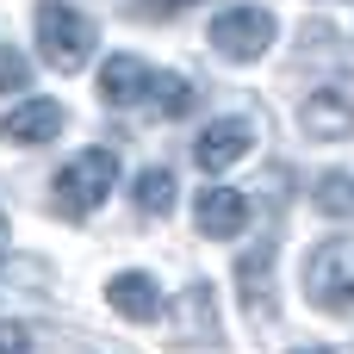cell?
Instances as JSON below:
<instances>
[{
    "instance_id": "obj_19",
    "label": "cell",
    "mask_w": 354,
    "mask_h": 354,
    "mask_svg": "<svg viewBox=\"0 0 354 354\" xmlns=\"http://www.w3.org/2000/svg\"><path fill=\"white\" fill-rule=\"evenodd\" d=\"M0 243H6V212H0Z\"/></svg>"
},
{
    "instance_id": "obj_7",
    "label": "cell",
    "mask_w": 354,
    "mask_h": 354,
    "mask_svg": "<svg viewBox=\"0 0 354 354\" xmlns=\"http://www.w3.org/2000/svg\"><path fill=\"white\" fill-rule=\"evenodd\" d=\"M236 286H243L249 324H274V243H255V249L236 261Z\"/></svg>"
},
{
    "instance_id": "obj_1",
    "label": "cell",
    "mask_w": 354,
    "mask_h": 354,
    "mask_svg": "<svg viewBox=\"0 0 354 354\" xmlns=\"http://www.w3.org/2000/svg\"><path fill=\"white\" fill-rule=\"evenodd\" d=\"M305 292H311V305L330 311V317H348L354 311V243L348 236H330V243L311 249V261H305Z\"/></svg>"
},
{
    "instance_id": "obj_8",
    "label": "cell",
    "mask_w": 354,
    "mask_h": 354,
    "mask_svg": "<svg viewBox=\"0 0 354 354\" xmlns=\"http://www.w3.org/2000/svg\"><path fill=\"white\" fill-rule=\"evenodd\" d=\"M193 224H199L212 243H224V236H236V230L249 224V199H243L236 187H205V193L193 199Z\"/></svg>"
},
{
    "instance_id": "obj_16",
    "label": "cell",
    "mask_w": 354,
    "mask_h": 354,
    "mask_svg": "<svg viewBox=\"0 0 354 354\" xmlns=\"http://www.w3.org/2000/svg\"><path fill=\"white\" fill-rule=\"evenodd\" d=\"M25 87H31V62L12 44H0V93H25Z\"/></svg>"
},
{
    "instance_id": "obj_10",
    "label": "cell",
    "mask_w": 354,
    "mask_h": 354,
    "mask_svg": "<svg viewBox=\"0 0 354 354\" xmlns=\"http://www.w3.org/2000/svg\"><path fill=\"white\" fill-rule=\"evenodd\" d=\"M106 299H112V311L131 317V324H156V317H162V286H156L149 274H112Z\"/></svg>"
},
{
    "instance_id": "obj_3",
    "label": "cell",
    "mask_w": 354,
    "mask_h": 354,
    "mask_svg": "<svg viewBox=\"0 0 354 354\" xmlns=\"http://www.w3.org/2000/svg\"><path fill=\"white\" fill-rule=\"evenodd\" d=\"M112 180H118V156H112V149H81V156L56 174V205H62L68 218H87V212L112 193Z\"/></svg>"
},
{
    "instance_id": "obj_2",
    "label": "cell",
    "mask_w": 354,
    "mask_h": 354,
    "mask_svg": "<svg viewBox=\"0 0 354 354\" xmlns=\"http://www.w3.org/2000/svg\"><path fill=\"white\" fill-rule=\"evenodd\" d=\"M37 44H44V62L50 68L75 75L93 56V19L75 12V6H62V0H44L37 6Z\"/></svg>"
},
{
    "instance_id": "obj_17",
    "label": "cell",
    "mask_w": 354,
    "mask_h": 354,
    "mask_svg": "<svg viewBox=\"0 0 354 354\" xmlns=\"http://www.w3.org/2000/svg\"><path fill=\"white\" fill-rule=\"evenodd\" d=\"M0 354H31V336H25V330H6V336H0Z\"/></svg>"
},
{
    "instance_id": "obj_11",
    "label": "cell",
    "mask_w": 354,
    "mask_h": 354,
    "mask_svg": "<svg viewBox=\"0 0 354 354\" xmlns=\"http://www.w3.org/2000/svg\"><path fill=\"white\" fill-rule=\"evenodd\" d=\"M218 342V299L212 286H187L180 292V348H212Z\"/></svg>"
},
{
    "instance_id": "obj_4",
    "label": "cell",
    "mask_w": 354,
    "mask_h": 354,
    "mask_svg": "<svg viewBox=\"0 0 354 354\" xmlns=\"http://www.w3.org/2000/svg\"><path fill=\"white\" fill-rule=\"evenodd\" d=\"M274 31L280 25H274L268 6H230L224 19H212V50L230 56V62H255V56H268Z\"/></svg>"
},
{
    "instance_id": "obj_12",
    "label": "cell",
    "mask_w": 354,
    "mask_h": 354,
    "mask_svg": "<svg viewBox=\"0 0 354 354\" xmlns=\"http://www.w3.org/2000/svg\"><path fill=\"white\" fill-rule=\"evenodd\" d=\"M143 93H149V62L112 56V62L100 68V100H106V106H137Z\"/></svg>"
},
{
    "instance_id": "obj_18",
    "label": "cell",
    "mask_w": 354,
    "mask_h": 354,
    "mask_svg": "<svg viewBox=\"0 0 354 354\" xmlns=\"http://www.w3.org/2000/svg\"><path fill=\"white\" fill-rule=\"evenodd\" d=\"M292 354H330V348H292Z\"/></svg>"
},
{
    "instance_id": "obj_9",
    "label": "cell",
    "mask_w": 354,
    "mask_h": 354,
    "mask_svg": "<svg viewBox=\"0 0 354 354\" xmlns=\"http://www.w3.org/2000/svg\"><path fill=\"white\" fill-rule=\"evenodd\" d=\"M56 131H62V106H56V100H25V106H12V112L0 118V137H6V143H25V149H31V143H50Z\"/></svg>"
},
{
    "instance_id": "obj_14",
    "label": "cell",
    "mask_w": 354,
    "mask_h": 354,
    "mask_svg": "<svg viewBox=\"0 0 354 354\" xmlns=\"http://www.w3.org/2000/svg\"><path fill=\"white\" fill-rule=\"evenodd\" d=\"M162 118H187L193 112V87L180 81V75H149V93H143Z\"/></svg>"
},
{
    "instance_id": "obj_15",
    "label": "cell",
    "mask_w": 354,
    "mask_h": 354,
    "mask_svg": "<svg viewBox=\"0 0 354 354\" xmlns=\"http://www.w3.org/2000/svg\"><path fill=\"white\" fill-rule=\"evenodd\" d=\"M311 205L330 212V218H354V174H324L317 193H311Z\"/></svg>"
},
{
    "instance_id": "obj_6",
    "label": "cell",
    "mask_w": 354,
    "mask_h": 354,
    "mask_svg": "<svg viewBox=\"0 0 354 354\" xmlns=\"http://www.w3.org/2000/svg\"><path fill=\"white\" fill-rule=\"evenodd\" d=\"M299 124H305V137H317V143H342V137H354V93H342V87H317V93L299 106Z\"/></svg>"
},
{
    "instance_id": "obj_13",
    "label": "cell",
    "mask_w": 354,
    "mask_h": 354,
    "mask_svg": "<svg viewBox=\"0 0 354 354\" xmlns=\"http://www.w3.org/2000/svg\"><path fill=\"white\" fill-rule=\"evenodd\" d=\"M131 199H137L143 218H168V212H174V174H168V168H143Z\"/></svg>"
},
{
    "instance_id": "obj_5",
    "label": "cell",
    "mask_w": 354,
    "mask_h": 354,
    "mask_svg": "<svg viewBox=\"0 0 354 354\" xmlns=\"http://www.w3.org/2000/svg\"><path fill=\"white\" fill-rule=\"evenodd\" d=\"M249 143H255V124H249V118H218V124L199 131L193 162H199L205 174H224V168H236V162L249 156Z\"/></svg>"
}]
</instances>
